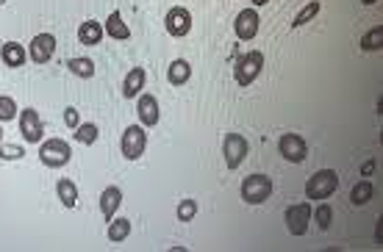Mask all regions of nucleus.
I'll use <instances>...</instances> for the list:
<instances>
[{
  "mask_svg": "<svg viewBox=\"0 0 383 252\" xmlns=\"http://www.w3.org/2000/svg\"><path fill=\"white\" fill-rule=\"evenodd\" d=\"M136 114H139V122H142V127H155V125H158V120H161L158 100H155L153 95H139Z\"/></svg>",
  "mask_w": 383,
  "mask_h": 252,
  "instance_id": "13",
  "label": "nucleus"
},
{
  "mask_svg": "<svg viewBox=\"0 0 383 252\" xmlns=\"http://www.w3.org/2000/svg\"><path fill=\"white\" fill-rule=\"evenodd\" d=\"M286 227L292 236H306L311 227V205L308 202H295L286 208Z\"/></svg>",
  "mask_w": 383,
  "mask_h": 252,
  "instance_id": "7",
  "label": "nucleus"
},
{
  "mask_svg": "<svg viewBox=\"0 0 383 252\" xmlns=\"http://www.w3.org/2000/svg\"><path fill=\"white\" fill-rule=\"evenodd\" d=\"M314 222L320 225V230H328L331 227V222H333V211H331V205H320L317 211H314Z\"/></svg>",
  "mask_w": 383,
  "mask_h": 252,
  "instance_id": "28",
  "label": "nucleus"
},
{
  "mask_svg": "<svg viewBox=\"0 0 383 252\" xmlns=\"http://www.w3.org/2000/svg\"><path fill=\"white\" fill-rule=\"evenodd\" d=\"M317 14H320V3H317V0H311L308 6H303V9L297 11V17L292 20V28H303V26L308 23V20H314Z\"/></svg>",
  "mask_w": 383,
  "mask_h": 252,
  "instance_id": "25",
  "label": "nucleus"
},
{
  "mask_svg": "<svg viewBox=\"0 0 383 252\" xmlns=\"http://www.w3.org/2000/svg\"><path fill=\"white\" fill-rule=\"evenodd\" d=\"M120 202H123V191H120L117 186H108V189H103L101 211H103V216H106V222H111V219H114V214L120 211Z\"/></svg>",
  "mask_w": 383,
  "mask_h": 252,
  "instance_id": "14",
  "label": "nucleus"
},
{
  "mask_svg": "<svg viewBox=\"0 0 383 252\" xmlns=\"http://www.w3.org/2000/svg\"><path fill=\"white\" fill-rule=\"evenodd\" d=\"M111 39H120V42H126V39H131V28L123 23V14L114 9L111 14H108V20H106V28H103Z\"/></svg>",
  "mask_w": 383,
  "mask_h": 252,
  "instance_id": "18",
  "label": "nucleus"
},
{
  "mask_svg": "<svg viewBox=\"0 0 383 252\" xmlns=\"http://www.w3.org/2000/svg\"><path fill=\"white\" fill-rule=\"evenodd\" d=\"M64 122H67V127L81 125V122H78V111H76V108H67V111H64Z\"/></svg>",
  "mask_w": 383,
  "mask_h": 252,
  "instance_id": "31",
  "label": "nucleus"
},
{
  "mask_svg": "<svg viewBox=\"0 0 383 252\" xmlns=\"http://www.w3.org/2000/svg\"><path fill=\"white\" fill-rule=\"evenodd\" d=\"M20 133L28 145H39L42 142V120H39V111L36 108H23V117H20Z\"/></svg>",
  "mask_w": 383,
  "mask_h": 252,
  "instance_id": "10",
  "label": "nucleus"
},
{
  "mask_svg": "<svg viewBox=\"0 0 383 252\" xmlns=\"http://www.w3.org/2000/svg\"><path fill=\"white\" fill-rule=\"evenodd\" d=\"M98 125H92V122H86V125H78L76 127V139L81 145H95L98 142Z\"/></svg>",
  "mask_w": 383,
  "mask_h": 252,
  "instance_id": "26",
  "label": "nucleus"
},
{
  "mask_svg": "<svg viewBox=\"0 0 383 252\" xmlns=\"http://www.w3.org/2000/svg\"><path fill=\"white\" fill-rule=\"evenodd\" d=\"M0 58H3V64H6V67L17 70V67H23V64H26L28 53L20 42H6V45L0 48Z\"/></svg>",
  "mask_w": 383,
  "mask_h": 252,
  "instance_id": "15",
  "label": "nucleus"
},
{
  "mask_svg": "<svg viewBox=\"0 0 383 252\" xmlns=\"http://www.w3.org/2000/svg\"><path fill=\"white\" fill-rule=\"evenodd\" d=\"M131 236V219H111L108 222V241L120 244Z\"/></svg>",
  "mask_w": 383,
  "mask_h": 252,
  "instance_id": "22",
  "label": "nucleus"
},
{
  "mask_svg": "<svg viewBox=\"0 0 383 252\" xmlns=\"http://www.w3.org/2000/svg\"><path fill=\"white\" fill-rule=\"evenodd\" d=\"M70 158H73V150H70V145L64 139H48V142L39 145V161L45 167H51V169L67 167Z\"/></svg>",
  "mask_w": 383,
  "mask_h": 252,
  "instance_id": "2",
  "label": "nucleus"
},
{
  "mask_svg": "<svg viewBox=\"0 0 383 252\" xmlns=\"http://www.w3.org/2000/svg\"><path fill=\"white\" fill-rule=\"evenodd\" d=\"M103 26L101 23H95V20H86V23H81V28H78V42L81 45H86V48H92V45H101L103 39Z\"/></svg>",
  "mask_w": 383,
  "mask_h": 252,
  "instance_id": "16",
  "label": "nucleus"
},
{
  "mask_svg": "<svg viewBox=\"0 0 383 252\" xmlns=\"http://www.w3.org/2000/svg\"><path fill=\"white\" fill-rule=\"evenodd\" d=\"M189 78H192V67H189V61H173L170 64V70H167V80L173 83V86H183V83H189Z\"/></svg>",
  "mask_w": 383,
  "mask_h": 252,
  "instance_id": "19",
  "label": "nucleus"
},
{
  "mask_svg": "<svg viewBox=\"0 0 383 252\" xmlns=\"http://www.w3.org/2000/svg\"><path fill=\"white\" fill-rule=\"evenodd\" d=\"M67 70L78 78H92L95 75V61H89V58H70Z\"/></svg>",
  "mask_w": 383,
  "mask_h": 252,
  "instance_id": "24",
  "label": "nucleus"
},
{
  "mask_svg": "<svg viewBox=\"0 0 383 252\" xmlns=\"http://www.w3.org/2000/svg\"><path fill=\"white\" fill-rule=\"evenodd\" d=\"M120 147H123V155H126L128 161H139V158L145 155V147H148V133H145V127L142 125L126 127Z\"/></svg>",
  "mask_w": 383,
  "mask_h": 252,
  "instance_id": "5",
  "label": "nucleus"
},
{
  "mask_svg": "<svg viewBox=\"0 0 383 252\" xmlns=\"http://www.w3.org/2000/svg\"><path fill=\"white\" fill-rule=\"evenodd\" d=\"M3 3H6V0H0V6H3Z\"/></svg>",
  "mask_w": 383,
  "mask_h": 252,
  "instance_id": "34",
  "label": "nucleus"
},
{
  "mask_svg": "<svg viewBox=\"0 0 383 252\" xmlns=\"http://www.w3.org/2000/svg\"><path fill=\"white\" fill-rule=\"evenodd\" d=\"M278 150L286 161H292V164H303L308 155V145L303 136H297V133H283L281 139H278Z\"/></svg>",
  "mask_w": 383,
  "mask_h": 252,
  "instance_id": "8",
  "label": "nucleus"
},
{
  "mask_svg": "<svg viewBox=\"0 0 383 252\" xmlns=\"http://www.w3.org/2000/svg\"><path fill=\"white\" fill-rule=\"evenodd\" d=\"M247 150H250V145H247V139H245V136H239V133H228V136H225V142H223L225 167H228V169H239V167L245 164V158H247Z\"/></svg>",
  "mask_w": 383,
  "mask_h": 252,
  "instance_id": "6",
  "label": "nucleus"
},
{
  "mask_svg": "<svg viewBox=\"0 0 383 252\" xmlns=\"http://www.w3.org/2000/svg\"><path fill=\"white\" fill-rule=\"evenodd\" d=\"M261 70H264V53L250 51L236 61V67H233V78H236V83H239V86H250L255 78L261 75Z\"/></svg>",
  "mask_w": 383,
  "mask_h": 252,
  "instance_id": "3",
  "label": "nucleus"
},
{
  "mask_svg": "<svg viewBox=\"0 0 383 252\" xmlns=\"http://www.w3.org/2000/svg\"><path fill=\"white\" fill-rule=\"evenodd\" d=\"M198 214V200H180L178 202V222H192Z\"/></svg>",
  "mask_w": 383,
  "mask_h": 252,
  "instance_id": "29",
  "label": "nucleus"
},
{
  "mask_svg": "<svg viewBox=\"0 0 383 252\" xmlns=\"http://www.w3.org/2000/svg\"><path fill=\"white\" fill-rule=\"evenodd\" d=\"M383 48V28H372V31H367L364 36H361V51L372 53V51H381Z\"/></svg>",
  "mask_w": 383,
  "mask_h": 252,
  "instance_id": "23",
  "label": "nucleus"
},
{
  "mask_svg": "<svg viewBox=\"0 0 383 252\" xmlns=\"http://www.w3.org/2000/svg\"><path fill=\"white\" fill-rule=\"evenodd\" d=\"M26 155V150L20 147V145H3L0 142V158L3 161H17V158H23Z\"/></svg>",
  "mask_w": 383,
  "mask_h": 252,
  "instance_id": "30",
  "label": "nucleus"
},
{
  "mask_svg": "<svg viewBox=\"0 0 383 252\" xmlns=\"http://www.w3.org/2000/svg\"><path fill=\"white\" fill-rule=\"evenodd\" d=\"M17 117V103L9 95H0V122H11Z\"/></svg>",
  "mask_w": 383,
  "mask_h": 252,
  "instance_id": "27",
  "label": "nucleus"
},
{
  "mask_svg": "<svg viewBox=\"0 0 383 252\" xmlns=\"http://www.w3.org/2000/svg\"><path fill=\"white\" fill-rule=\"evenodd\" d=\"M361 3H364V6H372V3H378V0H361Z\"/></svg>",
  "mask_w": 383,
  "mask_h": 252,
  "instance_id": "33",
  "label": "nucleus"
},
{
  "mask_svg": "<svg viewBox=\"0 0 383 252\" xmlns=\"http://www.w3.org/2000/svg\"><path fill=\"white\" fill-rule=\"evenodd\" d=\"M0 139H3V130H0Z\"/></svg>",
  "mask_w": 383,
  "mask_h": 252,
  "instance_id": "35",
  "label": "nucleus"
},
{
  "mask_svg": "<svg viewBox=\"0 0 383 252\" xmlns=\"http://www.w3.org/2000/svg\"><path fill=\"white\" fill-rule=\"evenodd\" d=\"M372 194H375V186L369 180H358L356 186H353V191H350V202L353 205H367V202L372 200Z\"/></svg>",
  "mask_w": 383,
  "mask_h": 252,
  "instance_id": "21",
  "label": "nucleus"
},
{
  "mask_svg": "<svg viewBox=\"0 0 383 252\" xmlns=\"http://www.w3.org/2000/svg\"><path fill=\"white\" fill-rule=\"evenodd\" d=\"M56 194H58V200L64 202L67 208H76L78 205V186L73 180H67V177H61L56 183Z\"/></svg>",
  "mask_w": 383,
  "mask_h": 252,
  "instance_id": "20",
  "label": "nucleus"
},
{
  "mask_svg": "<svg viewBox=\"0 0 383 252\" xmlns=\"http://www.w3.org/2000/svg\"><path fill=\"white\" fill-rule=\"evenodd\" d=\"M336 189H339V175L333 169H320L308 177L306 197L308 200H328Z\"/></svg>",
  "mask_w": 383,
  "mask_h": 252,
  "instance_id": "1",
  "label": "nucleus"
},
{
  "mask_svg": "<svg viewBox=\"0 0 383 252\" xmlns=\"http://www.w3.org/2000/svg\"><path fill=\"white\" fill-rule=\"evenodd\" d=\"M142 89H145V70L142 67H133L126 75V80H123V95H126L128 100H133L136 95H142Z\"/></svg>",
  "mask_w": 383,
  "mask_h": 252,
  "instance_id": "17",
  "label": "nucleus"
},
{
  "mask_svg": "<svg viewBox=\"0 0 383 252\" xmlns=\"http://www.w3.org/2000/svg\"><path fill=\"white\" fill-rule=\"evenodd\" d=\"M253 6H267V0H253Z\"/></svg>",
  "mask_w": 383,
  "mask_h": 252,
  "instance_id": "32",
  "label": "nucleus"
},
{
  "mask_svg": "<svg viewBox=\"0 0 383 252\" xmlns=\"http://www.w3.org/2000/svg\"><path fill=\"white\" fill-rule=\"evenodd\" d=\"M164 28H167V33L173 39H183L192 31V14H189V9H183V6L170 9L167 17H164Z\"/></svg>",
  "mask_w": 383,
  "mask_h": 252,
  "instance_id": "9",
  "label": "nucleus"
},
{
  "mask_svg": "<svg viewBox=\"0 0 383 252\" xmlns=\"http://www.w3.org/2000/svg\"><path fill=\"white\" fill-rule=\"evenodd\" d=\"M258 26H261L258 11H255V9H245V11L236 14L233 31H236V36H239L242 42H250V39H255V33H258Z\"/></svg>",
  "mask_w": 383,
  "mask_h": 252,
  "instance_id": "12",
  "label": "nucleus"
},
{
  "mask_svg": "<svg viewBox=\"0 0 383 252\" xmlns=\"http://www.w3.org/2000/svg\"><path fill=\"white\" fill-rule=\"evenodd\" d=\"M53 53H56V36L53 33H36L34 39H31V61L34 64H48L53 58Z\"/></svg>",
  "mask_w": 383,
  "mask_h": 252,
  "instance_id": "11",
  "label": "nucleus"
},
{
  "mask_svg": "<svg viewBox=\"0 0 383 252\" xmlns=\"http://www.w3.org/2000/svg\"><path fill=\"white\" fill-rule=\"evenodd\" d=\"M270 194H272V177L261 175V172L245 177V183H242V200L247 202V205H261V202L270 200Z\"/></svg>",
  "mask_w": 383,
  "mask_h": 252,
  "instance_id": "4",
  "label": "nucleus"
}]
</instances>
